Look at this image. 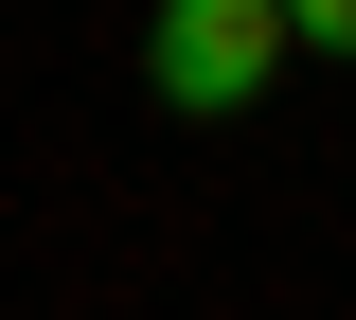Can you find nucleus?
<instances>
[{
  "mask_svg": "<svg viewBox=\"0 0 356 320\" xmlns=\"http://www.w3.org/2000/svg\"><path fill=\"white\" fill-rule=\"evenodd\" d=\"M285 53H303V18H285V0H161L143 71H161V107H250Z\"/></svg>",
  "mask_w": 356,
  "mask_h": 320,
  "instance_id": "f257e3e1",
  "label": "nucleus"
},
{
  "mask_svg": "<svg viewBox=\"0 0 356 320\" xmlns=\"http://www.w3.org/2000/svg\"><path fill=\"white\" fill-rule=\"evenodd\" d=\"M303 18V53H356V0H285Z\"/></svg>",
  "mask_w": 356,
  "mask_h": 320,
  "instance_id": "f03ea898",
  "label": "nucleus"
}]
</instances>
